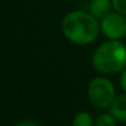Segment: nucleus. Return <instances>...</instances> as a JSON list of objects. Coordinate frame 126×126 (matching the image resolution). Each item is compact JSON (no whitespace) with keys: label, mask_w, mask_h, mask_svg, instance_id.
I'll use <instances>...</instances> for the list:
<instances>
[{"label":"nucleus","mask_w":126,"mask_h":126,"mask_svg":"<svg viewBox=\"0 0 126 126\" xmlns=\"http://www.w3.org/2000/svg\"><path fill=\"white\" fill-rule=\"evenodd\" d=\"M62 32L64 37L78 46L90 45L99 36L100 20L93 16L89 11L74 10L64 15L62 20Z\"/></svg>","instance_id":"nucleus-1"},{"label":"nucleus","mask_w":126,"mask_h":126,"mask_svg":"<svg viewBox=\"0 0 126 126\" xmlns=\"http://www.w3.org/2000/svg\"><path fill=\"white\" fill-rule=\"evenodd\" d=\"M92 66L103 74H114L126 68V45L121 40H108L93 53Z\"/></svg>","instance_id":"nucleus-2"},{"label":"nucleus","mask_w":126,"mask_h":126,"mask_svg":"<svg viewBox=\"0 0 126 126\" xmlns=\"http://www.w3.org/2000/svg\"><path fill=\"white\" fill-rule=\"evenodd\" d=\"M88 100L96 109H109L112 104L116 93L111 80L105 77H96L88 85Z\"/></svg>","instance_id":"nucleus-3"},{"label":"nucleus","mask_w":126,"mask_h":126,"mask_svg":"<svg viewBox=\"0 0 126 126\" xmlns=\"http://www.w3.org/2000/svg\"><path fill=\"white\" fill-rule=\"evenodd\" d=\"M100 30L108 40H122L126 36V15L110 13L100 20Z\"/></svg>","instance_id":"nucleus-4"},{"label":"nucleus","mask_w":126,"mask_h":126,"mask_svg":"<svg viewBox=\"0 0 126 126\" xmlns=\"http://www.w3.org/2000/svg\"><path fill=\"white\" fill-rule=\"evenodd\" d=\"M112 10L114 6L111 0H90L89 3V13L98 20L104 19L106 15L112 13Z\"/></svg>","instance_id":"nucleus-5"},{"label":"nucleus","mask_w":126,"mask_h":126,"mask_svg":"<svg viewBox=\"0 0 126 126\" xmlns=\"http://www.w3.org/2000/svg\"><path fill=\"white\" fill-rule=\"evenodd\" d=\"M109 111L115 116L117 121L126 122V93L115 96L112 104L109 108Z\"/></svg>","instance_id":"nucleus-6"},{"label":"nucleus","mask_w":126,"mask_h":126,"mask_svg":"<svg viewBox=\"0 0 126 126\" xmlns=\"http://www.w3.org/2000/svg\"><path fill=\"white\" fill-rule=\"evenodd\" d=\"M72 124L74 126H92L94 125V119L87 111H78L73 116Z\"/></svg>","instance_id":"nucleus-7"},{"label":"nucleus","mask_w":126,"mask_h":126,"mask_svg":"<svg viewBox=\"0 0 126 126\" xmlns=\"http://www.w3.org/2000/svg\"><path fill=\"white\" fill-rule=\"evenodd\" d=\"M116 122H117V120L115 119V116L110 111L99 114L94 119V125L95 126H114Z\"/></svg>","instance_id":"nucleus-8"},{"label":"nucleus","mask_w":126,"mask_h":126,"mask_svg":"<svg viewBox=\"0 0 126 126\" xmlns=\"http://www.w3.org/2000/svg\"><path fill=\"white\" fill-rule=\"evenodd\" d=\"M111 1H112L114 11L126 15V0H111Z\"/></svg>","instance_id":"nucleus-9"},{"label":"nucleus","mask_w":126,"mask_h":126,"mask_svg":"<svg viewBox=\"0 0 126 126\" xmlns=\"http://www.w3.org/2000/svg\"><path fill=\"white\" fill-rule=\"evenodd\" d=\"M120 85H121L124 93H126V68L121 72V76H120Z\"/></svg>","instance_id":"nucleus-10"},{"label":"nucleus","mask_w":126,"mask_h":126,"mask_svg":"<svg viewBox=\"0 0 126 126\" xmlns=\"http://www.w3.org/2000/svg\"><path fill=\"white\" fill-rule=\"evenodd\" d=\"M16 126H37V124L33 122V121L26 120V121H19V122L16 124Z\"/></svg>","instance_id":"nucleus-11"}]
</instances>
